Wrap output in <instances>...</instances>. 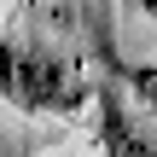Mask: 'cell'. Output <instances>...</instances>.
Returning <instances> with one entry per match:
<instances>
[{
    "label": "cell",
    "mask_w": 157,
    "mask_h": 157,
    "mask_svg": "<svg viewBox=\"0 0 157 157\" xmlns=\"http://www.w3.org/2000/svg\"><path fill=\"white\" fill-rule=\"evenodd\" d=\"M93 93H99V82L87 76V64L76 52L41 41L29 29H0V105H12L17 117H35V122H47V117L70 122L82 111H93Z\"/></svg>",
    "instance_id": "1"
},
{
    "label": "cell",
    "mask_w": 157,
    "mask_h": 157,
    "mask_svg": "<svg viewBox=\"0 0 157 157\" xmlns=\"http://www.w3.org/2000/svg\"><path fill=\"white\" fill-rule=\"evenodd\" d=\"M93 122H99V151L105 157H157V134L111 82H99V93H93Z\"/></svg>",
    "instance_id": "2"
}]
</instances>
